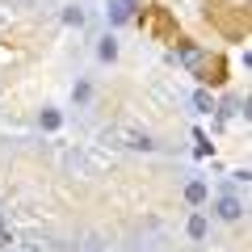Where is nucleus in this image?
<instances>
[{
	"label": "nucleus",
	"instance_id": "nucleus-1",
	"mask_svg": "<svg viewBox=\"0 0 252 252\" xmlns=\"http://www.w3.org/2000/svg\"><path fill=\"white\" fill-rule=\"evenodd\" d=\"M215 215H219V219H227V223H235V219L244 215V202L235 198V193H223V198L215 202Z\"/></svg>",
	"mask_w": 252,
	"mask_h": 252
},
{
	"label": "nucleus",
	"instance_id": "nucleus-2",
	"mask_svg": "<svg viewBox=\"0 0 252 252\" xmlns=\"http://www.w3.org/2000/svg\"><path fill=\"white\" fill-rule=\"evenodd\" d=\"M185 202L189 206H202V202H206V185H202V181H189L185 185Z\"/></svg>",
	"mask_w": 252,
	"mask_h": 252
},
{
	"label": "nucleus",
	"instance_id": "nucleus-3",
	"mask_svg": "<svg viewBox=\"0 0 252 252\" xmlns=\"http://www.w3.org/2000/svg\"><path fill=\"white\" fill-rule=\"evenodd\" d=\"M130 17H135V9L126 0H109V21H130Z\"/></svg>",
	"mask_w": 252,
	"mask_h": 252
},
{
	"label": "nucleus",
	"instance_id": "nucleus-4",
	"mask_svg": "<svg viewBox=\"0 0 252 252\" xmlns=\"http://www.w3.org/2000/svg\"><path fill=\"white\" fill-rule=\"evenodd\" d=\"M122 139H126V147H135V152H152V147H156L152 139H147V135H139V130H126Z\"/></svg>",
	"mask_w": 252,
	"mask_h": 252
},
{
	"label": "nucleus",
	"instance_id": "nucleus-5",
	"mask_svg": "<svg viewBox=\"0 0 252 252\" xmlns=\"http://www.w3.org/2000/svg\"><path fill=\"white\" fill-rule=\"evenodd\" d=\"M172 59H181V63H185V67H193V63L202 59V51H198V46H181V51L172 55Z\"/></svg>",
	"mask_w": 252,
	"mask_h": 252
},
{
	"label": "nucleus",
	"instance_id": "nucleus-6",
	"mask_svg": "<svg viewBox=\"0 0 252 252\" xmlns=\"http://www.w3.org/2000/svg\"><path fill=\"white\" fill-rule=\"evenodd\" d=\"M97 55H101V59H105V63H114V59H118V42H114V38H101Z\"/></svg>",
	"mask_w": 252,
	"mask_h": 252
},
{
	"label": "nucleus",
	"instance_id": "nucleus-7",
	"mask_svg": "<svg viewBox=\"0 0 252 252\" xmlns=\"http://www.w3.org/2000/svg\"><path fill=\"white\" fill-rule=\"evenodd\" d=\"M189 240H206V219H202V215L189 219Z\"/></svg>",
	"mask_w": 252,
	"mask_h": 252
},
{
	"label": "nucleus",
	"instance_id": "nucleus-8",
	"mask_svg": "<svg viewBox=\"0 0 252 252\" xmlns=\"http://www.w3.org/2000/svg\"><path fill=\"white\" fill-rule=\"evenodd\" d=\"M193 109H198V114H210V109H215L210 93H193Z\"/></svg>",
	"mask_w": 252,
	"mask_h": 252
},
{
	"label": "nucleus",
	"instance_id": "nucleus-9",
	"mask_svg": "<svg viewBox=\"0 0 252 252\" xmlns=\"http://www.w3.org/2000/svg\"><path fill=\"white\" fill-rule=\"evenodd\" d=\"M63 21H67V26H76V30H80V26H84V13H80V9H67V13H63Z\"/></svg>",
	"mask_w": 252,
	"mask_h": 252
},
{
	"label": "nucleus",
	"instance_id": "nucleus-10",
	"mask_svg": "<svg viewBox=\"0 0 252 252\" xmlns=\"http://www.w3.org/2000/svg\"><path fill=\"white\" fill-rule=\"evenodd\" d=\"M42 126H46V130H59V114H55V109H46V114H42Z\"/></svg>",
	"mask_w": 252,
	"mask_h": 252
},
{
	"label": "nucleus",
	"instance_id": "nucleus-11",
	"mask_svg": "<svg viewBox=\"0 0 252 252\" xmlns=\"http://www.w3.org/2000/svg\"><path fill=\"white\" fill-rule=\"evenodd\" d=\"M89 97H93V89H89V84L80 80V84H76V101H80V105H84V101H89Z\"/></svg>",
	"mask_w": 252,
	"mask_h": 252
},
{
	"label": "nucleus",
	"instance_id": "nucleus-12",
	"mask_svg": "<svg viewBox=\"0 0 252 252\" xmlns=\"http://www.w3.org/2000/svg\"><path fill=\"white\" fill-rule=\"evenodd\" d=\"M244 118H252V97H248V105H244Z\"/></svg>",
	"mask_w": 252,
	"mask_h": 252
}]
</instances>
